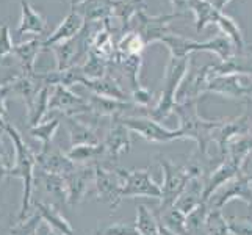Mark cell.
<instances>
[{
    "label": "cell",
    "mask_w": 252,
    "mask_h": 235,
    "mask_svg": "<svg viewBox=\"0 0 252 235\" xmlns=\"http://www.w3.org/2000/svg\"><path fill=\"white\" fill-rule=\"evenodd\" d=\"M67 159L72 163L79 165H99L102 163L103 157H105V151H103L102 143L99 144H79L72 146L71 151L67 154Z\"/></svg>",
    "instance_id": "21"
},
{
    "label": "cell",
    "mask_w": 252,
    "mask_h": 235,
    "mask_svg": "<svg viewBox=\"0 0 252 235\" xmlns=\"http://www.w3.org/2000/svg\"><path fill=\"white\" fill-rule=\"evenodd\" d=\"M50 111H62L63 116H79L83 113H90V107L88 102L72 93L71 88L57 85L49 99V113Z\"/></svg>",
    "instance_id": "10"
},
{
    "label": "cell",
    "mask_w": 252,
    "mask_h": 235,
    "mask_svg": "<svg viewBox=\"0 0 252 235\" xmlns=\"http://www.w3.org/2000/svg\"><path fill=\"white\" fill-rule=\"evenodd\" d=\"M123 199L127 198H152L160 199L161 198V188L160 185L152 179V174L149 169H132L127 171L126 184Z\"/></svg>",
    "instance_id": "8"
},
{
    "label": "cell",
    "mask_w": 252,
    "mask_h": 235,
    "mask_svg": "<svg viewBox=\"0 0 252 235\" xmlns=\"http://www.w3.org/2000/svg\"><path fill=\"white\" fill-rule=\"evenodd\" d=\"M39 224H41V216L38 212H34L32 216L25 218L24 221H17V224L10 229V234L11 235H36Z\"/></svg>",
    "instance_id": "29"
},
{
    "label": "cell",
    "mask_w": 252,
    "mask_h": 235,
    "mask_svg": "<svg viewBox=\"0 0 252 235\" xmlns=\"http://www.w3.org/2000/svg\"><path fill=\"white\" fill-rule=\"evenodd\" d=\"M204 187H205V179H201V177L189 179L187 187L177 198V201L174 202V207L184 215H188L191 210H194L199 204L204 202V199H202Z\"/></svg>",
    "instance_id": "14"
},
{
    "label": "cell",
    "mask_w": 252,
    "mask_h": 235,
    "mask_svg": "<svg viewBox=\"0 0 252 235\" xmlns=\"http://www.w3.org/2000/svg\"><path fill=\"white\" fill-rule=\"evenodd\" d=\"M66 126L69 130V138H71V146L79 144H99L102 143L100 136L94 132L91 127H88L85 123L75 116H64Z\"/></svg>",
    "instance_id": "20"
},
{
    "label": "cell",
    "mask_w": 252,
    "mask_h": 235,
    "mask_svg": "<svg viewBox=\"0 0 252 235\" xmlns=\"http://www.w3.org/2000/svg\"><path fill=\"white\" fill-rule=\"evenodd\" d=\"M83 2H85V0H71V5H72V8H75V6L82 5Z\"/></svg>",
    "instance_id": "38"
},
{
    "label": "cell",
    "mask_w": 252,
    "mask_h": 235,
    "mask_svg": "<svg viewBox=\"0 0 252 235\" xmlns=\"http://www.w3.org/2000/svg\"><path fill=\"white\" fill-rule=\"evenodd\" d=\"M58 129H60V119L55 118V119H50V121H44V123H41L34 127H30L29 134L32 138L38 140L41 143V147H42V146L52 144Z\"/></svg>",
    "instance_id": "25"
},
{
    "label": "cell",
    "mask_w": 252,
    "mask_h": 235,
    "mask_svg": "<svg viewBox=\"0 0 252 235\" xmlns=\"http://www.w3.org/2000/svg\"><path fill=\"white\" fill-rule=\"evenodd\" d=\"M66 187V204L77 205L88 193V187L94 184V167L93 165H80L74 171L63 177Z\"/></svg>",
    "instance_id": "9"
},
{
    "label": "cell",
    "mask_w": 252,
    "mask_h": 235,
    "mask_svg": "<svg viewBox=\"0 0 252 235\" xmlns=\"http://www.w3.org/2000/svg\"><path fill=\"white\" fill-rule=\"evenodd\" d=\"M136 231L140 235H158V220L149 207L140 204L136 207Z\"/></svg>",
    "instance_id": "23"
},
{
    "label": "cell",
    "mask_w": 252,
    "mask_h": 235,
    "mask_svg": "<svg viewBox=\"0 0 252 235\" xmlns=\"http://www.w3.org/2000/svg\"><path fill=\"white\" fill-rule=\"evenodd\" d=\"M97 235H140V232L136 231L135 226H130L126 223H115L105 226V228L99 229L95 232Z\"/></svg>",
    "instance_id": "30"
},
{
    "label": "cell",
    "mask_w": 252,
    "mask_h": 235,
    "mask_svg": "<svg viewBox=\"0 0 252 235\" xmlns=\"http://www.w3.org/2000/svg\"><path fill=\"white\" fill-rule=\"evenodd\" d=\"M88 102L90 111L94 115H99L103 118H115V116H124L123 113L126 110L133 108L135 105L127 101H118L111 98H102V96L93 94L91 98L86 101Z\"/></svg>",
    "instance_id": "15"
},
{
    "label": "cell",
    "mask_w": 252,
    "mask_h": 235,
    "mask_svg": "<svg viewBox=\"0 0 252 235\" xmlns=\"http://www.w3.org/2000/svg\"><path fill=\"white\" fill-rule=\"evenodd\" d=\"M251 188H252V182H251Z\"/></svg>",
    "instance_id": "39"
},
{
    "label": "cell",
    "mask_w": 252,
    "mask_h": 235,
    "mask_svg": "<svg viewBox=\"0 0 252 235\" xmlns=\"http://www.w3.org/2000/svg\"><path fill=\"white\" fill-rule=\"evenodd\" d=\"M21 8H22V17L19 22V27H17V34L22 36V34H29L33 33L39 36L46 32L47 22L38 11H34V8L29 3L22 0L21 2Z\"/></svg>",
    "instance_id": "18"
},
{
    "label": "cell",
    "mask_w": 252,
    "mask_h": 235,
    "mask_svg": "<svg viewBox=\"0 0 252 235\" xmlns=\"http://www.w3.org/2000/svg\"><path fill=\"white\" fill-rule=\"evenodd\" d=\"M205 235H232L229 223L221 210H208L205 218Z\"/></svg>",
    "instance_id": "27"
},
{
    "label": "cell",
    "mask_w": 252,
    "mask_h": 235,
    "mask_svg": "<svg viewBox=\"0 0 252 235\" xmlns=\"http://www.w3.org/2000/svg\"><path fill=\"white\" fill-rule=\"evenodd\" d=\"M158 235H176V234H172L171 231H168L164 226H161L160 223H158Z\"/></svg>",
    "instance_id": "37"
},
{
    "label": "cell",
    "mask_w": 252,
    "mask_h": 235,
    "mask_svg": "<svg viewBox=\"0 0 252 235\" xmlns=\"http://www.w3.org/2000/svg\"><path fill=\"white\" fill-rule=\"evenodd\" d=\"M238 176L248 182H252V149L241 159L238 165Z\"/></svg>",
    "instance_id": "33"
},
{
    "label": "cell",
    "mask_w": 252,
    "mask_h": 235,
    "mask_svg": "<svg viewBox=\"0 0 252 235\" xmlns=\"http://www.w3.org/2000/svg\"><path fill=\"white\" fill-rule=\"evenodd\" d=\"M229 229L232 235H252V221L246 218H230Z\"/></svg>",
    "instance_id": "32"
},
{
    "label": "cell",
    "mask_w": 252,
    "mask_h": 235,
    "mask_svg": "<svg viewBox=\"0 0 252 235\" xmlns=\"http://www.w3.org/2000/svg\"><path fill=\"white\" fill-rule=\"evenodd\" d=\"M41 50H42V39L38 36L14 46L13 55H16L17 62L21 65V74L25 75L34 74V63H36V58Z\"/></svg>",
    "instance_id": "16"
},
{
    "label": "cell",
    "mask_w": 252,
    "mask_h": 235,
    "mask_svg": "<svg viewBox=\"0 0 252 235\" xmlns=\"http://www.w3.org/2000/svg\"><path fill=\"white\" fill-rule=\"evenodd\" d=\"M127 177V169L119 168L118 165H94V187L100 201H105L110 205V210L115 212L123 202V190Z\"/></svg>",
    "instance_id": "2"
},
{
    "label": "cell",
    "mask_w": 252,
    "mask_h": 235,
    "mask_svg": "<svg viewBox=\"0 0 252 235\" xmlns=\"http://www.w3.org/2000/svg\"><path fill=\"white\" fill-rule=\"evenodd\" d=\"M141 0H113V13L111 16L119 17L123 24H128L130 17H132L140 5Z\"/></svg>",
    "instance_id": "28"
},
{
    "label": "cell",
    "mask_w": 252,
    "mask_h": 235,
    "mask_svg": "<svg viewBox=\"0 0 252 235\" xmlns=\"http://www.w3.org/2000/svg\"><path fill=\"white\" fill-rule=\"evenodd\" d=\"M49 99H50V86H42L38 91L36 98L32 108L29 110V121H30V127H34L41 124L44 121L46 115L49 113Z\"/></svg>",
    "instance_id": "22"
},
{
    "label": "cell",
    "mask_w": 252,
    "mask_h": 235,
    "mask_svg": "<svg viewBox=\"0 0 252 235\" xmlns=\"http://www.w3.org/2000/svg\"><path fill=\"white\" fill-rule=\"evenodd\" d=\"M85 27V19L77 13V11H71L66 17L64 21L58 25V29L50 34L47 39L42 41V49L44 47H54L57 44H62L64 41H69L75 38Z\"/></svg>",
    "instance_id": "12"
},
{
    "label": "cell",
    "mask_w": 252,
    "mask_h": 235,
    "mask_svg": "<svg viewBox=\"0 0 252 235\" xmlns=\"http://www.w3.org/2000/svg\"><path fill=\"white\" fill-rule=\"evenodd\" d=\"M238 174V167L233 162L230 160H225L222 162L218 168H216L210 176L207 177L205 180V187H204V196L202 199L204 201H207L208 198H210L212 193H215L216 190H218L220 187H222L225 182H229L230 179L237 177Z\"/></svg>",
    "instance_id": "19"
},
{
    "label": "cell",
    "mask_w": 252,
    "mask_h": 235,
    "mask_svg": "<svg viewBox=\"0 0 252 235\" xmlns=\"http://www.w3.org/2000/svg\"><path fill=\"white\" fill-rule=\"evenodd\" d=\"M10 96V85L0 86V129L5 123H8V113H6V99Z\"/></svg>",
    "instance_id": "35"
},
{
    "label": "cell",
    "mask_w": 252,
    "mask_h": 235,
    "mask_svg": "<svg viewBox=\"0 0 252 235\" xmlns=\"http://www.w3.org/2000/svg\"><path fill=\"white\" fill-rule=\"evenodd\" d=\"M39 179L42 182V185H44V190L52 198L58 199L62 204H66V187L62 176L39 171Z\"/></svg>",
    "instance_id": "24"
},
{
    "label": "cell",
    "mask_w": 252,
    "mask_h": 235,
    "mask_svg": "<svg viewBox=\"0 0 252 235\" xmlns=\"http://www.w3.org/2000/svg\"><path fill=\"white\" fill-rule=\"evenodd\" d=\"M184 71H185V63L184 62L177 63L176 60H172V63L169 65L166 71V77H164V90L161 94V99L158 102V105L149 113L147 118L157 121V123H161L163 119H166L169 116V113L176 107L174 94H176L177 86L182 80V77H184Z\"/></svg>",
    "instance_id": "6"
},
{
    "label": "cell",
    "mask_w": 252,
    "mask_h": 235,
    "mask_svg": "<svg viewBox=\"0 0 252 235\" xmlns=\"http://www.w3.org/2000/svg\"><path fill=\"white\" fill-rule=\"evenodd\" d=\"M36 167L42 172L57 174V176L64 177L66 174L75 169L77 165L69 160L67 155L60 151V147L49 144L42 146L36 154Z\"/></svg>",
    "instance_id": "11"
},
{
    "label": "cell",
    "mask_w": 252,
    "mask_h": 235,
    "mask_svg": "<svg viewBox=\"0 0 252 235\" xmlns=\"http://www.w3.org/2000/svg\"><path fill=\"white\" fill-rule=\"evenodd\" d=\"M13 39H11V34H10V27L6 24H3L0 27V62L5 60L6 57H10L13 54Z\"/></svg>",
    "instance_id": "31"
},
{
    "label": "cell",
    "mask_w": 252,
    "mask_h": 235,
    "mask_svg": "<svg viewBox=\"0 0 252 235\" xmlns=\"http://www.w3.org/2000/svg\"><path fill=\"white\" fill-rule=\"evenodd\" d=\"M172 111H176L180 119V134L182 138H193L199 144V155L204 157L207 155V144L212 140L213 129L216 124L207 123V121L199 119L196 115V108L189 103H184V105H176Z\"/></svg>",
    "instance_id": "3"
},
{
    "label": "cell",
    "mask_w": 252,
    "mask_h": 235,
    "mask_svg": "<svg viewBox=\"0 0 252 235\" xmlns=\"http://www.w3.org/2000/svg\"><path fill=\"white\" fill-rule=\"evenodd\" d=\"M34 208L41 216V221L50 228L57 235H74V228L60 212V208L54 204L34 202Z\"/></svg>",
    "instance_id": "13"
},
{
    "label": "cell",
    "mask_w": 252,
    "mask_h": 235,
    "mask_svg": "<svg viewBox=\"0 0 252 235\" xmlns=\"http://www.w3.org/2000/svg\"><path fill=\"white\" fill-rule=\"evenodd\" d=\"M103 151H105V157H103L102 163L103 167H110V165H116L118 159L124 152H128L132 147V138H130V130L123 124L121 116L111 118L110 126L107 129L105 135L102 140Z\"/></svg>",
    "instance_id": "5"
},
{
    "label": "cell",
    "mask_w": 252,
    "mask_h": 235,
    "mask_svg": "<svg viewBox=\"0 0 252 235\" xmlns=\"http://www.w3.org/2000/svg\"><path fill=\"white\" fill-rule=\"evenodd\" d=\"M123 124L130 132L138 134L141 138L152 143H169L182 138L180 130H169L163 127L160 123L151 118H133V116H121Z\"/></svg>",
    "instance_id": "7"
},
{
    "label": "cell",
    "mask_w": 252,
    "mask_h": 235,
    "mask_svg": "<svg viewBox=\"0 0 252 235\" xmlns=\"http://www.w3.org/2000/svg\"><path fill=\"white\" fill-rule=\"evenodd\" d=\"M160 165L163 171V184L160 185L161 198L157 212L172 207L189 180L184 165H174L168 159H160Z\"/></svg>",
    "instance_id": "4"
},
{
    "label": "cell",
    "mask_w": 252,
    "mask_h": 235,
    "mask_svg": "<svg viewBox=\"0 0 252 235\" xmlns=\"http://www.w3.org/2000/svg\"><path fill=\"white\" fill-rule=\"evenodd\" d=\"M107 67H108V62H105L103 58L97 57L93 52H90L88 57H86L85 63L80 65L82 74L85 75V78H90V80H95V78H102L107 74Z\"/></svg>",
    "instance_id": "26"
},
{
    "label": "cell",
    "mask_w": 252,
    "mask_h": 235,
    "mask_svg": "<svg viewBox=\"0 0 252 235\" xmlns=\"http://www.w3.org/2000/svg\"><path fill=\"white\" fill-rule=\"evenodd\" d=\"M2 132H3V130L0 129V180H3L5 177H8V171H10V168H11L10 155L6 154L3 143H2Z\"/></svg>",
    "instance_id": "34"
},
{
    "label": "cell",
    "mask_w": 252,
    "mask_h": 235,
    "mask_svg": "<svg viewBox=\"0 0 252 235\" xmlns=\"http://www.w3.org/2000/svg\"><path fill=\"white\" fill-rule=\"evenodd\" d=\"M91 90L95 96H102V98H111L118 101H127L126 90L121 86L111 75L105 74L102 78H95V80H90V78H83L80 83Z\"/></svg>",
    "instance_id": "17"
},
{
    "label": "cell",
    "mask_w": 252,
    "mask_h": 235,
    "mask_svg": "<svg viewBox=\"0 0 252 235\" xmlns=\"http://www.w3.org/2000/svg\"><path fill=\"white\" fill-rule=\"evenodd\" d=\"M132 99L135 101L136 105H141V107H146L147 103L151 102V94L147 90L141 88V86H138L136 90L132 91Z\"/></svg>",
    "instance_id": "36"
},
{
    "label": "cell",
    "mask_w": 252,
    "mask_h": 235,
    "mask_svg": "<svg viewBox=\"0 0 252 235\" xmlns=\"http://www.w3.org/2000/svg\"><path fill=\"white\" fill-rule=\"evenodd\" d=\"M2 130L10 136L14 151V165L8 171V177H17L22 180V202L17 221H24L29 218L30 207L33 204V184H34V168H36V154L32 151V147L25 143L21 132L17 130L10 121L2 126Z\"/></svg>",
    "instance_id": "1"
}]
</instances>
